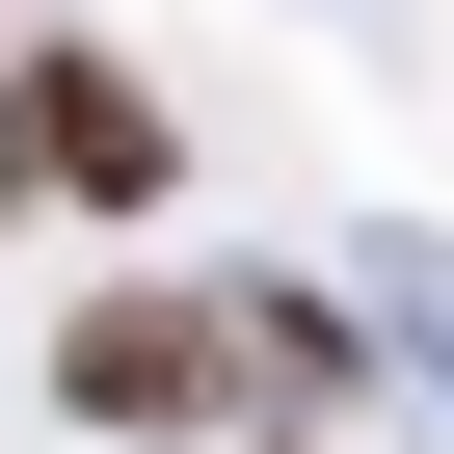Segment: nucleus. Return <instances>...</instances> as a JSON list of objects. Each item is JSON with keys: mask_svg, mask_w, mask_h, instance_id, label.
Here are the masks:
<instances>
[{"mask_svg": "<svg viewBox=\"0 0 454 454\" xmlns=\"http://www.w3.org/2000/svg\"><path fill=\"white\" fill-rule=\"evenodd\" d=\"M160 187H187V134H160V81L107 27H27L0 54V214H160Z\"/></svg>", "mask_w": 454, "mask_h": 454, "instance_id": "nucleus-1", "label": "nucleus"}, {"mask_svg": "<svg viewBox=\"0 0 454 454\" xmlns=\"http://www.w3.org/2000/svg\"><path fill=\"white\" fill-rule=\"evenodd\" d=\"M374 321H401V348H427V401H454V241H401V268H374Z\"/></svg>", "mask_w": 454, "mask_h": 454, "instance_id": "nucleus-4", "label": "nucleus"}, {"mask_svg": "<svg viewBox=\"0 0 454 454\" xmlns=\"http://www.w3.org/2000/svg\"><path fill=\"white\" fill-rule=\"evenodd\" d=\"M54 427H268V374H241V294H187V268H107L81 321H54Z\"/></svg>", "mask_w": 454, "mask_h": 454, "instance_id": "nucleus-2", "label": "nucleus"}, {"mask_svg": "<svg viewBox=\"0 0 454 454\" xmlns=\"http://www.w3.org/2000/svg\"><path fill=\"white\" fill-rule=\"evenodd\" d=\"M241 374H268V427H348V401H374V294H321V268H241Z\"/></svg>", "mask_w": 454, "mask_h": 454, "instance_id": "nucleus-3", "label": "nucleus"}, {"mask_svg": "<svg viewBox=\"0 0 454 454\" xmlns=\"http://www.w3.org/2000/svg\"><path fill=\"white\" fill-rule=\"evenodd\" d=\"M241 454H321V427H241Z\"/></svg>", "mask_w": 454, "mask_h": 454, "instance_id": "nucleus-5", "label": "nucleus"}]
</instances>
